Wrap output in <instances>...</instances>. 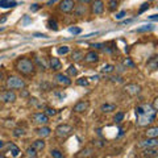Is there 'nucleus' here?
I'll list each match as a JSON object with an SVG mask.
<instances>
[{
    "label": "nucleus",
    "mask_w": 158,
    "mask_h": 158,
    "mask_svg": "<svg viewBox=\"0 0 158 158\" xmlns=\"http://www.w3.org/2000/svg\"><path fill=\"white\" fill-rule=\"evenodd\" d=\"M114 70H115V66H114V65H105L103 69H101V73L108 74V73H112Z\"/></svg>",
    "instance_id": "nucleus-32"
},
{
    "label": "nucleus",
    "mask_w": 158,
    "mask_h": 158,
    "mask_svg": "<svg viewBox=\"0 0 158 158\" xmlns=\"http://www.w3.org/2000/svg\"><path fill=\"white\" fill-rule=\"evenodd\" d=\"M57 51H58V54H61V55L63 54V55H65V54H67V53L70 51V48L69 46H59Z\"/></svg>",
    "instance_id": "nucleus-34"
},
{
    "label": "nucleus",
    "mask_w": 158,
    "mask_h": 158,
    "mask_svg": "<svg viewBox=\"0 0 158 158\" xmlns=\"http://www.w3.org/2000/svg\"><path fill=\"white\" fill-rule=\"evenodd\" d=\"M74 7H75L74 0H62V2L59 3L58 8L63 13H70V12H73L74 11Z\"/></svg>",
    "instance_id": "nucleus-5"
},
{
    "label": "nucleus",
    "mask_w": 158,
    "mask_h": 158,
    "mask_svg": "<svg viewBox=\"0 0 158 158\" xmlns=\"http://www.w3.org/2000/svg\"><path fill=\"white\" fill-rule=\"evenodd\" d=\"M83 58H84L86 63H96L97 61H99V54L95 51H88Z\"/></svg>",
    "instance_id": "nucleus-11"
},
{
    "label": "nucleus",
    "mask_w": 158,
    "mask_h": 158,
    "mask_svg": "<svg viewBox=\"0 0 158 158\" xmlns=\"http://www.w3.org/2000/svg\"><path fill=\"white\" fill-rule=\"evenodd\" d=\"M157 144H158L157 138H148V140L141 141L140 144H138V146H140V148H156Z\"/></svg>",
    "instance_id": "nucleus-13"
},
{
    "label": "nucleus",
    "mask_w": 158,
    "mask_h": 158,
    "mask_svg": "<svg viewBox=\"0 0 158 158\" xmlns=\"http://www.w3.org/2000/svg\"><path fill=\"white\" fill-rule=\"evenodd\" d=\"M79 3H81V4H90V3H92V0H78Z\"/></svg>",
    "instance_id": "nucleus-45"
},
{
    "label": "nucleus",
    "mask_w": 158,
    "mask_h": 158,
    "mask_svg": "<svg viewBox=\"0 0 158 158\" xmlns=\"http://www.w3.org/2000/svg\"><path fill=\"white\" fill-rule=\"evenodd\" d=\"M74 12H75V16L78 17H82L86 15V5L81 4V5H75L74 7Z\"/></svg>",
    "instance_id": "nucleus-19"
},
{
    "label": "nucleus",
    "mask_w": 158,
    "mask_h": 158,
    "mask_svg": "<svg viewBox=\"0 0 158 158\" xmlns=\"http://www.w3.org/2000/svg\"><path fill=\"white\" fill-rule=\"evenodd\" d=\"M77 74H78V70L75 66H70L69 69H67V75H69V77H77Z\"/></svg>",
    "instance_id": "nucleus-30"
},
{
    "label": "nucleus",
    "mask_w": 158,
    "mask_h": 158,
    "mask_svg": "<svg viewBox=\"0 0 158 158\" xmlns=\"http://www.w3.org/2000/svg\"><path fill=\"white\" fill-rule=\"evenodd\" d=\"M25 134L24 129H20V128H15L13 129V136L15 137H22Z\"/></svg>",
    "instance_id": "nucleus-33"
},
{
    "label": "nucleus",
    "mask_w": 158,
    "mask_h": 158,
    "mask_svg": "<svg viewBox=\"0 0 158 158\" xmlns=\"http://www.w3.org/2000/svg\"><path fill=\"white\" fill-rule=\"evenodd\" d=\"M148 9H149V4H148V3H144V4H141V7H140V11H138V15L144 13L145 11H148Z\"/></svg>",
    "instance_id": "nucleus-38"
},
{
    "label": "nucleus",
    "mask_w": 158,
    "mask_h": 158,
    "mask_svg": "<svg viewBox=\"0 0 158 158\" xmlns=\"http://www.w3.org/2000/svg\"><path fill=\"white\" fill-rule=\"evenodd\" d=\"M17 5L16 0H0V7L2 8H15Z\"/></svg>",
    "instance_id": "nucleus-16"
},
{
    "label": "nucleus",
    "mask_w": 158,
    "mask_h": 158,
    "mask_svg": "<svg viewBox=\"0 0 158 158\" xmlns=\"http://www.w3.org/2000/svg\"><path fill=\"white\" fill-rule=\"evenodd\" d=\"M117 7H119V2H117V0H110V3H108V9L114 12V11H116Z\"/></svg>",
    "instance_id": "nucleus-28"
},
{
    "label": "nucleus",
    "mask_w": 158,
    "mask_h": 158,
    "mask_svg": "<svg viewBox=\"0 0 158 158\" xmlns=\"http://www.w3.org/2000/svg\"><path fill=\"white\" fill-rule=\"evenodd\" d=\"M125 15H127V11H121V12H119V13H116V20H121L123 17H125Z\"/></svg>",
    "instance_id": "nucleus-39"
},
{
    "label": "nucleus",
    "mask_w": 158,
    "mask_h": 158,
    "mask_svg": "<svg viewBox=\"0 0 158 158\" xmlns=\"http://www.w3.org/2000/svg\"><path fill=\"white\" fill-rule=\"evenodd\" d=\"M153 29H154V25H145V26H142V28H137L134 32H137V33H142V32L153 31Z\"/></svg>",
    "instance_id": "nucleus-27"
},
{
    "label": "nucleus",
    "mask_w": 158,
    "mask_h": 158,
    "mask_svg": "<svg viewBox=\"0 0 158 158\" xmlns=\"http://www.w3.org/2000/svg\"><path fill=\"white\" fill-rule=\"evenodd\" d=\"M0 99L4 101V103H13L16 100V94L12 90H7L3 94H0Z\"/></svg>",
    "instance_id": "nucleus-9"
},
{
    "label": "nucleus",
    "mask_w": 158,
    "mask_h": 158,
    "mask_svg": "<svg viewBox=\"0 0 158 158\" xmlns=\"http://www.w3.org/2000/svg\"><path fill=\"white\" fill-rule=\"evenodd\" d=\"M31 17H28V16H25L24 17V21H22V24H28V22H31Z\"/></svg>",
    "instance_id": "nucleus-47"
},
{
    "label": "nucleus",
    "mask_w": 158,
    "mask_h": 158,
    "mask_svg": "<svg viewBox=\"0 0 158 158\" xmlns=\"http://www.w3.org/2000/svg\"><path fill=\"white\" fill-rule=\"evenodd\" d=\"M32 120H33V123H35V124H38V125H41V127L46 125V124L49 123V117L44 114V112H37V114H33L32 115Z\"/></svg>",
    "instance_id": "nucleus-6"
},
{
    "label": "nucleus",
    "mask_w": 158,
    "mask_h": 158,
    "mask_svg": "<svg viewBox=\"0 0 158 158\" xmlns=\"http://www.w3.org/2000/svg\"><path fill=\"white\" fill-rule=\"evenodd\" d=\"M157 149L156 148H148L144 150V157L146 158H156L157 157Z\"/></svg>",
    "instance_id": "nucleus-20"
},
{
    "label": "nucleus",
    "mask_w": 158,
    "mask_h": 158,
    "mask_svg": "<svg viewBox=\"0 0 158 158\" xmlns=\"http://www.w3.org/2000/svg\"><path fill=\"white\" fill-rule=\"evenodd\" d=\"M123 119H124V114H123V112H119V114H116V115H115V117H114V120H115L116 123L123 121Z\"/></svg>",
    "instance_id": "nucleus-37"
},
{
    "label": "nucleus",
    "mask_w": 158,
    "mask_h": 158,
    "mask_svg": "<svg viewBox=\"0 0 158 158\" xmlns=\"http://www.w3.org/2000/svg\"><path fill=\"white\" fill-rule=\"evenodd\" d=\"M32 148L36 150V152H41V150H44L45 148V141L41 138V140H36V141H33V144H32Z\"/></svg>",
    "instance_id": "nucleus-18"
},
{
    "label": "nucleus",
    "mask_w": 158,
    "mask_h": 158,
    "mask_svg": "<svg viewBox=\"0 0 158 158\" xmlns=\"http://www.w3.org/2000/svg\"><path fill=\"white\" fill-rule=\"evenodd\" d=\"M91 46L92 48H96V49H103L104 48V44H92Z\"/></svg>",
    "instance_id": "nucleus-44"
},
{
    "label": "nucleus",
    "mask_w": 158,
    "mask_h": 158,
    "mask_svg": "<svg viewBox=\"0 0 158 158\" xmlns=\"http://www.w3.org/2000/svg\"><path fill=\"white\" fill-rule=\"evenodd\" d=\"M157 111L154 110L150 104H141L136 107V116H137V124L140 127L152 124L156 119Z\"/></svg>",
    "instance_id": "nucleus-1"
},
{
    "label": "nucleus",
    "mask_w": 158,
    "mask_h": 158,
    "mask_svg": "<svg viewBox=\"0 0 158 158\" xmlns=\"http://www.w3.org/2000/svg\"><path fill=\"white\" fill-rule=\"evenodd\" d=\"M116 110V105L115 104H108V103H105V104H103L100 107V111L103 112V114H110V112H112V111H115Z\"/></svg>",
    "instance_id": "nucleus-21"
},
{
    "label": "nucleus",
    "mask_w": 158,
    "mask_h": 158,
    "mask_svg": "<svg viewBox=\"0 0 158 158\" xmlns=\"http://www.w3.org/2000/svg\"><path fill=\"white\" fill-rule=\"evenodd\" d=\"M3 79H4V74H3L2 71H0V81H3Z\"/></svg>",
    "instance_id": "nucleus-51"
},
{
    "label": "nucleus",
    "mask_w": 158,
    "mask_h": 158,
    "mask_svg": "<svg viewBox=\"0 0 158 158\" xmlns=\"http://www.w3.org/2000/svg\"><path fill=\"white\" fill-rule=\"evenodd\" d=\"M88 105H90V101L88 100H81V101H78V103L74 105L73 111L77 112V114H82V112L87 111Z\"/></svg>",
    "instance_id": "nucleus-10"
},
{
    "label": "nucleus",
    "mask_w": 158,
    "mask_h": 158,
    "mask_svg": "<svg viewBox=\"0 0 158 158\" xmlns=\"http://www.w3.org/2000/svg\"><path fill=\"white\" fill-rule=\"evenodd\" d=\"M146 137L148 138H157L158 137V128L157 127H152V128H148V130L145 132Z\"/></svg>",
    "instance_id": "nucleus-17"
},
{
    "label": "nucleus",
    "mask_w": 158,
    "mask_h": 158,
    "mask_svg": "<svg viewBox=\"0 0 158 158\" xmlns=\"http://www.w3.org/2000/svg\"><path fill=\"white\" fill-rule=\"evenodd\" d=\"M124 66H127V67H128V66H129V67H134V63L132 62L129 58H127L125 61H124Z\"/></svg>",
    "instance_id": "nucleus-41"
},
{
    "label": "nucleus",
    "mask_w": 158,
    "mask_h": 158,
    "mask_svg": "<svg viewBox=\"0 0 158 158\" xmlns=\"http://www.w3.org/2000/svg\"><path fill=\"white\" fill-rule=\"evenodd\" d=\"M7 88L8 90H22V88H25V81L24 79H21V78H18V77H9L8 79H7Z\"/></svg>",
    "instance_id": "nucleus-3"
},
{
    "label": "nucleus",
    "mask_w": 158,
    "mask_h": 158,
    "mask_svg": "<svg viewBox=\"0 0 158 158\" xmlns=\"http://www.w3.org/2000/svg\"><path fill=\"white\" fill-rule=\"evenodd\" d=\"M15 69L18 74H21L22 77H32L36 73V65L32 59L21 57L15 62Z\"/></svg>",
    "instance_id": "nucleus-2"
},
{
    "label": "nucleus",
    "mask_w": 158,
    "mask_h": 158,
    "mask_svg": "<svg viewBox=\"0 0 158 158\" xmlns=\"http://www.w3.org/2000/svg\"><path fill=\"white\" fill-rule=\"evenodd\" d=\"M152 2H153V0H152Z\"/></svg>",
    "instance_id": "nucleus-54"
},
{
    "label": "nucleus",
    "mask_w": 158,
    "mask_h": 158,
    "mask_svg": "<svg viewBox=\"0 0 158 158\" xmlns=\"http://www.w3.org/2000/svg\"><path fill=\"white\" fill-rule=\"evenodd\" d=\"M50 156H51V158H65L63 153L61 152V150H58V149H53L50 152Z\"/></svg>",
    "instance_id": "nucleus-26"
},
{
    "label": "nucleus",
    "mask_w": 158,
    "mask_h": 158,
    "mask_svg": "<svg viewBox=\"0 0 158 158\" xmlns=\"http://www.w3.org/2000/svg\"><path fill=\"white\" fill-rule=\"evenodd\" d=\"M132 21H133V20H132V18H130V20H125V21H123V24H130Z\"/></svg>",
    "instance_id": "nucleus-50"
},
{
    "label": "nucleus",
    "mask_w": 158,
    "mask_h": 158,
    "mask_svg": "<svg viewBox=\"0 0 158 158\" xmlns=\"http://www.w3.org/2000/svg\"><path fill=\"white\" fill-rule=\"evenodd\" d=\"M49 66H50V69H51L53 71H59V70L62 69L61 61H59L58 58H55V57L50 58V61H49Z\"/></svg>",
    "instance_id": "nucleus-14"
},
{
    "label": "nucleus",
    "mask_w": 158,
    "mask_h": 158,
    "mask_svg": "<svg viewBox=\"0 0 158 158\" xmlns=\"http://www.w3.org/2000/svg\"><path fill=\"white\" fill-rule=\"evenodd\" d=\"M55 83L58 86H61V87H67V86L71 84V79L70 77H67V75H63L62 73H58L55 75Z\"/></svg>",
    "instance_id": "nucleus-7"
},
{
    "label": "nucleus",
    "mask_w": 158,
    "mask_h": 158,
    "mask_svg": "<svg viewBox=\"0 0 158 158\" xmlns=\"http://www.w3.org/2000/svg\"><path fill=\"white\" fill-rule=\"evenodd\" d=\"M48 28L51 29V31H58V24L55 18H49L48 20Z\"/></svg>",
    "instance_id": "nucleus-23"
},
{
    "label": "nucleus",
    "mask_w": 158,
    "mask_h": 158,
    "mask_svg": "<svg viewBox=\"0 0 158 158\" xmlns=\"http://www.w3.org/2000/svg\"><path fill=\"white\" fill-rule=\"evenodd\" d=\"M58 0H49V2L46 3V5H51V4H54V3H57Z\"/></svg>",
    "instance_id": "nucleus-49"
},
{
    "label": "nucleus",
    "mask_w": 158,
    "mask_h": 158,
    "mask_svg": "<svg viewBox=\"0 0 158 158\" xmlns=\"http://www.w3.org/2000/svg\"><path fill=\"white\" fill-rule=\"evenodd\" d=\"M33 37H37V38H46V35H44V33H35Z\"/></svg>",
    "instance_id": "nucleus-43"
},
{
    "label": "nucleus",
    "mask_w": 158,
    "mask_h": 158,
    "mask_svg": "<svg viewBox=\"0 0 158 158\" xmlns=\"http://www.w3.org/2000/svg\"><path fill=\"white\" fill-rule=\"evenodd\" d=\"M26 156H28L29 158H37V152L32 148V146H29V148L26 149Z\"/></svg>",
    "instance_id": "nucleus-29"
},
{
    "label": "nucleus",
    "mask_w": 158,
    "mask_h": 158,
    "mask_svg": "<svg viewBox=\"0 0 158 158\" xmlns=\"http://www.w3.org/2000/svg\"><path fill=\"white\" fill-rule=\"evenodd\" d=\"M55 136L58 138H62V140H65L70 136L71 133H73V127L69 125V124H61V125H58L55 128Z\"/></svg>",
    "instance_id": "nucleus-4"
},
{
    "label": "nucleus",
    "mask_w": 158,
    "mask_h": 158,
    "mask_svg": "<svg viewBox=\"0 0 158 158\" xmlns=\"http://www.w3.org/2000/svg\"><path fill=\"white\" fill-rule=\"evenodd\" d=\"M91 12L94 15H101L104 12V3H103V0H92V3H91Z\"/></svg>",
    "instance_id": "nucleus-8"
},
{
    "label": "nucleus",
    "mask_w": 158,
    "mask_h": 158,
    "mask_svg": "<svg viewBox=\"0 0 158 158\" xmlns=\"http://www.w3.org/2000/svg\"><path fill=\"white\" fill-rule=\"evenodd\" d=\"M3 29H4V28H0V31H3Z\"/></svg>",
    "instance_id": "nucleus-53"
},
{
    "label": "nucleus",
    "mask_w": 158,
    "mask_h": 158,
    "mask_svg": "<svg viewBox=\"0 0 158 158\" xmlns=\"http://www.w3.org/2000/svg\"><path fill=\"white\" fill-rule=\"evenodd\" d=\"M152 107L154 108V110L157 111V108H158V99H154V101H153V105Z\"/></svg>",
    "instance_id": "nucleus-46"
},
{
    "label": "nucleus",
    "mask_w": 158,
    "mask_h": 158,
    "mask_svg": "<svg viewBox=\"0 0 158 158\" xmlns=\"http://www.w3.org/2000/svg\"><path fill=\"white\" fill-rule=\"evenodd\" d=\"M157 67H158L157 57H153V58L148 62V69H150V70H157Z\"/></svg>",
    "instance_id": "nucleus-25"
},
{
    "label": "nucleus",
    "mask_w": 158,
    "mask_h": 158,
    "mask_svg": "<svg viewBox=\"0 0 158 158\" xmlns=\"http://www.w3.org/2000/svg\"><path fill=\"white\" fill-rule=\"evenodd\" d=\"M3 146H4V142H3V141H0V149H2Z\"/></svg>",
    "instance_id": "nucleus-52"
},
{
    "label": "nucleus",
    "mask_w": 158,
    "mask_h": 158,
    "mask_svg": "<svg viewBox=\"0 0 158 158\" xmlns=\"http://www.w3.org/2000/svg\"><path fill=\"white\" fill-rule=\"evenodd\" d=\"M125 91L129 94V95L132 96H134V95H137L138 92L141 91V87L138 84H134V83H132V84H127L125 86Z\"/></svg>",
    "instance_id": "nucleus-12"
},
{
    "label": "nucleus",
    "mask_w": 158,
    "mask_h": 158,
    "mask_svg": "<svg viewBox=\"0 0 158 158\" xmlns=\"http://www.w3.org/2000/svg\"><path fill=\"white\" fill-rule=\"evenodd\" d=\"M44 114H45V115H46L48 117H49V116H55V115H57V111H55L54 108H46Z\"/></svg>",
    "instance_id": "nucleus-36"
},
{
    "label": "nucleus",
    "mask_w": 158,
    "mask_h": 158,
    "mask_svg": "<svg viewBox=\"0 0 158 158\" xmlns=\"http://www.w3.org/2000/svg\"><path fill=\"white\" fill-rule=\"evenodd\" d=\"M77 84L78 86H88V78H79L77 81Z\"/></svg>",
    "instance_id": "nucleus-35"
},
{
    "label": "nucleus",
    "mask_w": 158,
    "mask_h": 158,
    "mask_svg": "<svg viewBox=\"0 0 158 158\" xmlns=\"http://www.w3.org/2000/svg\"><path fill=\"white\" fill-rule=\"evenodd\" d=\"M40 8H41L40 4H32V5H31V11H32V12H37V11H38Z\"/></svg>",
    "instance_id": "nucleus-42"
},
{
    "label": "nucleus",
    "mask_w": 158,
    "mask_h": 158,
    "mask_svg": "<svg viewBox=\"0 0 158 158\" xmlns=\"http://www.w3.org/2000/svg\"><path fill=\"white\" fill-rule=\"evenodd\" d=\"M69 32L73 33V35H79V33L82 32V29L81 28H75V26H74V28H70L69 29Z\"/></svg>",
    "instance_id": "nucleus-40"
},
{
    "label": "nucleus",
    "mask_w": 158,
    "mask_h": 158,
    "mask_svg": "<svg viewBox=\"0 0 158 158\" xmlns=\"http://www.w3.org/2000/svg\"><path fill=\"white\" fill-rule=\"evenodd\" d=\"M38 65V67H40V70H45L48 67V65L46 63H45V61L42 59V61H41V58H36V62H35V65Z\"/></svg>",
    "instance_id": "nucleus-31"
},
{
    "label": "nucleus",
    "mask_w": 158,
    "mask_h": 158,
    "mask_svg": "<svg viewBox=\"0 0 158 158\" xmlns=\"http://www.w3.org/2000/svg\"><path fill=\"white\" fill-rule=\"evenodd\" d=\"M9 150H11V154H12V157L16 158V157L20 156V149H18L15 144H11V145H9Z\"/></svg>",
    "instance_id": "nucleus-24"
},
{
    "label": "nucleus",
    "mask_w": 158,
    "mask_h": 158,
    "mask_svg": "<svg viewBox=\"0 0 158 158\" xmlns=\"http://www.w3.org/2000/svg\"><path fill=\"white\" fill-rule=\"evenodd\" d=\"M36 133L38 134V136H40L41 138H44V137H48V136H50V133H51V129H50V128H49V127L44 125V127L38 128V129L36 130Z\"/></svg>",
    "instance_id": "nucleus-15"
},
{
    "label": "nucleus",
    "mask_w": 158,
    "mask_h": 158,
    "mask_svg": "<svg viewBox=\"0 0 158 158\" xmlns=\"http://www.w3.org/2000/svg\"><path fill=\"white\" fill-rule=\"evenodd\" d=\"M149 18H150V20L156 21V20H158V15H152V16H149Z\"/></svg>",
    "instance_id": "nucleus-48"
},
{
    "label": "nucleus",
    "mask_w": 158,
    "mask_h": 158,
    "mask_svg": "<svg viewBox=\"0 0 158 158\" xmlns=\"http://www.w3.org/2000/svg\"><path fill=\"white\" fill-rule=\"evenodd\" d=\"M84 57V54L82 53L81 50H74L73 51V54H71V59H73L74 62H79V61H82Z\"/></svg>",
    "instance_id": "nucleus-22"
}]
</instances>
